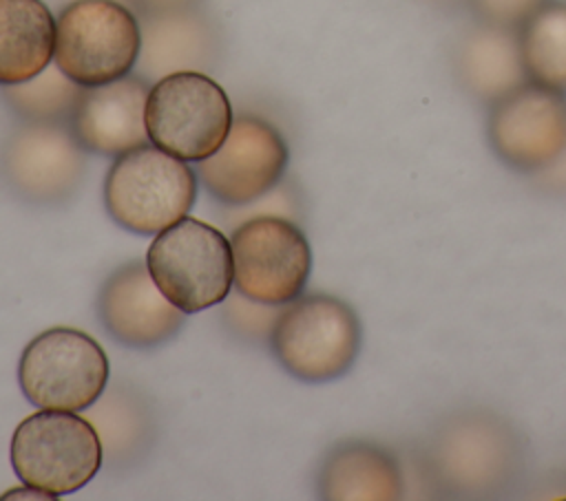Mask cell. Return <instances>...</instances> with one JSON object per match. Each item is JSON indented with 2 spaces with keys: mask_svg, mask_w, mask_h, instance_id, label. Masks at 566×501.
I'll return each mask as SVG.
<instances>
[{
  "mask_svg": "<svg viewBox=\"0 0 566 501\" xmlns=\"http://www.w3.org/2000/svg\"><path fill=\"white\" fill-rule=\"evenodd\" d=\"M424 468L451 497H495L513 488L526 450L515 426L489 408L447 415L424 441Z\"/></svg>",
  "mask_w": 566,
  "mask_h": 501,
  "instance_id": "1",
  "label": "cell"
},
{
  "mask_svg": "<svg viewBox=\"0 0 566 501\" xmlns=\"http://www.w3.org/2000/svg\"><path fill=\"white\" fill-rule=\"evenodd\" d=\"M363 347L358 313L329 294H307L279 309L270 349L285 373L305 384H325L352 371Z\"/></svg>",
  "mask_w": 566,
  "mask_h": 501,
  "instance_id": "2",
  "label": "cell"
},
{
  "mask_svg": "<svg viewBox=\"0 0 566 501\" xmlns=\"http://www.w3.org/2000/svg\"><path fill=\"white\" fill-rule=\"evenodd\" d=\"M102 196L115 225L139 236L159 234L192 210L197 172L188 161L144 143L113 159Z\"/></svg>",
  "mask_w": 566,
  "mask_h": 501,
  "instance_id": "3",
  "label": "cell"
},
{
  "mask_svg": "<svg viewBox=\"0 0 566 501\" xmlns=\"http://www.w3.org/2000/svg\"><path fill=\"white\" fill-rule=\"evenodd\" d=\"M146 267L157 289L188 316L221 305L234 287L230 238L195 216L155 234Z\"/></svg>",
  "mask_w": 566,
  "mask_h": 501,
  "instance_id": "4",
  "label": "cell"
},
{
  "mask_svg": "<svg viewBox=\"0 0 566 501\" xmlns=\"http://www.w3.org/2000/svg\"><path fill=\"white\" fill-rule=\"evenodd\" d=\"M9 457L22 483L57 499L95 479L104 448L99 433L86 417L38 408L15 426Z\"/></svg>",
  "mask_w": 566,
  "mask_h": 501,
  "instance_id": "5",
  "label": "cell"
},
{
  "mask_svg": "<svg viewBox=\"0 0 566 501\" xmlns=\"http://www.w3.org/2000/svg\"><path fill=\"white\" fill-rule=\"evenodd\" d=\"M139 51V18L119 0H73L55 18L53 64L84 88L130 75Z\"/></svg>",
  "mask_w": 566,
  "mask_h": 501,
  "instance_id": "6",
  "label": "cell"
},
{
  "mask_svg": "<svg viewBox=\"0 0 566 501\" xmlns=\"http://www.w3.org/2000/svg\"><path fill=\"white\" fill-rule=\"evenodd\" d=\"M111 375L102 344L82 329L53 327L38 333L18 362L22 395L44 411L80 413L104 393Z\"/></svg>",
  "mask_w": 566,
  "mask_h": 501,
  "instance_id": "7",
  "label": "cell"
},
{
  "mask_svg": "<svg viewBox=\"0 0 566 501\" xmlns=\"http://www.w3.org/2000/svg\"><path fill=\"white\" fill-rule=\"evenodd\" d=\"M232 119L226 90L201 71H179L157 79L146 99L150 143L188 163L214 154L226 141Z\"/></svg>",
  "mask_w": 566,
  "mask_h": 501,
  "instance_id": "8",
  "label": "cell"
},
{
  "mask_svg": "<svg viewBox=\"0 0 566 501\" xmlns=\"http://www.w3.org/2000/svg\"><path fill=\"white\" fill-rule=\"evenodd\" d=\"M234 289L261 305L283 307L298 298L312 274V247L305 232L279 214L241 221L232 234Z\"/></svg>",
  "mask_w": 566,
  "mask_h": 501,
  "instance_id": "9",
  "label": "cell"
},
{
  "mask_svg": "<svg viewBox=\"0 0 566 501\" xmlns=\"http://www.w3.org/2000/svg\"><path fill=\"white\" fill-rule=\"evenodd\" d=\"M491 152L513 172L533 177L566 148V93L524 82L486 108Z\"/></svg>",
  "mask_w": 566,
  "mask_h": 501,
  "instance_id": "10",
  "label": "cell"
},
{
  "mask_svg": "<svg viewBox=\"0 0 566 501\" xmlns=\"http://www.w3.org/2000/svg\"><path fill=\"white\" fill-rule=\"evenodd\" d=\"M290 148L265 119L241 115L232 119L221 148L199 161L195 172L203 190L226 207H245L268 196L283 179Z\"/></svg>",
  "mask_w": 566,
  "mask_h": 501,
  "instance_id": "11",
  "label": "cell"
},
{
  "mask_svg": "<svg viewBox=\"0 0 566 501\" xmlns=\"http://www.w3.org/2000/svg\"><path fill=\"white\" fill-rule=\"evenodd\" d=\"M86 150L69 124L24 121L4 141L0 170L13 194L33 205H60L75 194Z\"/></svg>",
  "mask_w": 566,
  "mask_h": 501,
  "instance_id": "12",
  "label": "cell"
},
{
  "mask_svg": "<svg viewBox=\"0 0 566 501\" xmlns=\"http://www.w3.org/2000/svg\"><path fill=\"white\" fill-rule=\"evenodd\" d=\"M97 318L106 333L128 349L150 351L172 340L186 322L155 285L146 260L119 265L99 287Z\"/></svg>",
  "mask_w": 566,
  "mask_h": 501,
  "instance_id": "13",
  "label": "cell"
},
{
  "mask_svg": "<svg viewBox=\"0 0 566 501\" xmlns=\"http://www.w3.org/2000/svg\"><path fill=\"white\" fill-rule=\"evenodd\" d=\"M150 82L137 73L82 90L71 115V130L91 154L119 157L150 143L146 130V99Z\"/></svg>",
  "mask_w": 566,
  "mask_h": 501,
  "instance_id": "14",
  "label": "cell"
},
{
  "mask_svg": "<svg viewBox=\"0 0 566 501\" xmlns=\"http://www.w3.org/2000/svg\"><path fill=\"white\" fill-rule=\"evenodd\" d=\"M142 51L137 75L157 82L179 71L208 68L217 57V31L201 9L177 2H161L144 11L139 20Z\"/></svg>",
  "mask_w": 566,
  "mask_h": 501,
  "instance_id": "15",
  "label": "cell"
},
{
  "mask_svg": "<svg viewBox=\"0 0 566 501\" xmlns=\"http://www.w3.org/2000/svg\"><path fill=\"white\" fill-rule=\"evenodd\" d=\"M451 71L469 99L491 108L528 82L517 29L475 20L451 49Z\"/></svg>",
  "mask_w": 566,
  "mask_h": 501,
  "instance_id": "16",
  "label": "cell"
},
{
  "mask_svg": "<svg viewBox=\"0 0 566 501\" xmlns=\"http://www.w3.org/2000/svg\"><path fill=\"white\" fill-rule=\"evenodd\" d=\"M405 490L396 457L371 441L334 446L318 470V497L329 501H394Z\"/></svg>",
  "mask_w": 566,
  "mask_h": 501,
  "instance_id": "17",
  "label": "cell"
},
{
  "mask_svg": "<svg viewBox=\"0 0 566 501\" xmlns=\"http://www.w3.org/2000/svg\"><path fill=\"white\" fill-rule=\"evenodd\" d=\"M55 53V18L44 0H0V86L33 79Z\"/></svg>",
  "mask_w": 566,
  "mask_h": 501,
  "instance_id": "18",
  "label": "cell"
},
{
  "mask_svg": "<svg viewBox=\"0 0 566 501\" xmlns=\"http://www.w3.org/2000/svg\"><path fill=\"white\" fill-rule=\"evenodd\" d=\"M517 35L528 79L566 93V0H546Z\"/></svg>",
  "mask_w": 566,
  "mask_h": 501,
  "instance_id": "19",
  "label": "cell"
},
{
  "mask_svg": "<svg viewBox=\"0 0 566 501\" xmlns=\"http://www.w3.org/2000/svg\"><path fill=\"white\" fill-rule=\"evenodd\" d=\"M2 99L22 121L69 124L84 86L69 79L55 64H49L29 82L0 86Z\"/></svg>",
  "mask_w": 566,
  "mask_h": 501,
  "instance_id": "20",
  "label": "cell"
},
{
  "mask_svg": "<svg viewBox=\"0 0 566 501\" xmlns=\"http://www.w3.org/2000/svg\"><path fill=\"white\" fill-rule=\"evenodd\" d=\"M546 0H467L475 20L520 29Z\"/></svg>",
  "mask_w": 566,
  "mask_h": 501,
  "instance_id": "21",
  "label": "cell"
},
{
  "mask_svg": "<svg viewBox=\"0 0 566 501\" xmlns=\"http://www.w3.org/2000/svg\"><path fill=\"white\" fill-rule=\"evenodd\" d=\"M531 181L537 190H544L546 194L566 196V148L548 168L533 174Z\"/></svg>",
  "mask_w": 566,
  "mask_h": 501,
  "instance_id": "22",
  "label": "cell"
},
{
  "mask_svg": "<svg viewBox=\"0 0 566 501\" xmlns=\"http://www.w3.org/2000/svg\"><path fill=\"white\" fill-rule=\"evenodd\" d=\"M2 499H53V497L42 492V490H38V488H33V486L22 483V488H13V490L4 492Z\"/></svg>",
  "mask_w": 566,
  "mask_h": 501,
  "instance_id": "23",
  "label": "cell"
},
{
  "mask_svg": "<svg viewBox=\"0 0 566 501\" xmlns=\"http://www.w3.org/2000/svg\"><path fill=\"white\" fill-rule=\"evenodd\" d=\"M416 2L431 9H440V11H453V9L467 7V0H416Z\"/></svg>",
  "mask_w": 566,
  "mask_h": 501,
  "instance_id": "24",
  "label": "cell"
}]
</instances>
